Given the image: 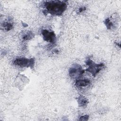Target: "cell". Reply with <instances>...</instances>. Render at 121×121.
I'll return each instance as SVG.
<instances>
[{
	"label": "cell",
	"instance_id": "obj_1",
	"mask_svg": "<svg viewBox=\"0 0 121 121\" xmlns=\"http://www.w3.org/2000/svg\"><path fill=\"white\" fill-rule=\"evenodd\" d=\"M44 11L52 16H60L66 10L67 3L64 1L51 0L46 1L43 5Z\"/></svg>",
	"mask_w": 121,
	"mask_h": 121
},
{
	"label": "cell",
	"instance_id": "obj_2",
	"mask_svg": "<svg viewBox=\"0 0 121 121\" xmlns=\"http://www.w3.org/2000/svg\"><path fill=\"white\" fill-rule=\"evenodd\" d=\"M85 63L88 68L86 69L87 72L90 73L93 77H95L96 75L103 69L105 66L103 63L99 64L95 63L90 58H87L85 61Z\"/></svg>",
	"mask_w": 121,
	"mask_h": 121
},
{
	"label": "cell",
	"instance_id": "obj_3",
	"mask_svg": "<svg viewBox=\"0 0 121 121\" xmlns=\"http://www.w3.org/2000/svg\"><path fill=\"white\" fill-rule=\"evenodd\" d=\"M13 64L21 67H30L33 68L35 64V59H27L26 58H17L14 60Z\"/></svg>",
	"mask_w": 121,
	"mask_h": 121
},
{
	"label": "cell",
	"instance_id": "obj_4",
	"mask_svg": "<svg viewBox=\"0 0 121 121\" xmlns=\"http://www.w3.org/2000/svg\"><path fill=\"white\" fill-rule=\"evenodd\" d=\"M82 67L78 64H73L69 70V76L74 78H77L80 77L84 73Z\"/></svg>",
	"mask_w": 121,
	"mask_h": 121
},
{
	"label": "cell",
	"instance_id": "obj_5",
	"mask_svg": "<svg viewBox=\"0 0 121 121\" xmlns=\"http://www.w3.org/2000/svg\"><path fill=\"white\" fill-rule=\"evenodd\" d=\"M42 34L44 41L52 43H55L56 37L54 32L47 29H43L42 31Z\"/></svg>",
	"mask_w": 121,
	"mask_h": 121
},
{
	"label": "cell",
	"instance_id": "obj_6",
	"mask_svg": "<svg viewBox=\"0 0 121 121\" xmlns=\"http://www.w3.org/2000/svg\"><path fill=\"white\" fill-rule=\"evenodd\" d=\"M104 23L109 30H116L118 26V23L115 17L111 18H107L105 19Z\"/></svg>",
	"mask_w": 121,
	"mask_h": 121
},
{
	"label": "cell",
	"instance_id": "obj_7",
	"mask_svg": "<svg viewBox=\"0 0 121 121\" xmlns=\"http://www.w3.org/2000/svg\"><path fill=\"white\" fill-rule=\"evenodd\" d=\"M90 84V80L87 78H85L77 80L75 83V86L78 88H82L88 86Z\"/></svg>",
	"mask_w": 121,
	"mask_h": 121
},
{
	"label": "cell",
	"instance_id": "obj_8",
	"mask_svg": "<svg viewBox=\"0 0 121 121\" xmlns=\"http://www.w3.org/2000/svg\"><path fill=\"white\" fill-rule=\"evenodd\" d=\"M77 101L78 104V105L79 107H84L86 106L88 103V99L83 95H80L78 98H77Z\"/></svg>",
	"mask_w": 121,
	"mask_h": 121
},
{
	"label": "cell",
	"instance_id": "obj_9",
	"mask_svg": "<svg viewBox=\"0 0 121 121\" xmlns=\"http://www.w3.org/2000/svg\"><path fill=\"white\" fill-rule=\"evenodd\" d=\"M2 26L3 27L4 29L6 31H9L12 29L13 27V23L10 20H7L4 21L2 24Z\"/></svg>",
	"mask_w": 121,
	"mask_h": 121
},
{
	"label": "cell",
	"instance_id": "obj_10",
	"mask_svg": "<svg viewBox=\"0 0 121 121\" xmlns=\"http://www.w3.org/2000/svg\"><path fill=\"white\" fill-rule=\"evenodd\" d=\"M35 36V35L31 31H29L26 32L25 34H24L22 37V38L25 40H30L32 39Z\"/></svg>",
	"mask_w": 121,
	"mask_h": 121
},
{
	"label": "cell",
	"instance_id": "obj_11",
	"mask_svg": "<svg viewBox=\"0 0 121 121\" xmlns=\"http://www.w3.org/2000/svg\"><path fill=\"white\" fill-rule=\"evenodd\" d=\"M89 119V116L88 115H84L80 117L79 120L80 121H87Z\"/></svg>",
	"mask_w": 121,
	"mask_h": 121
},
{
	"label": "cell",
	"instance_id": "obj_12",
	"mask_svg": "<svg viewBox=\"0 0 121 121\" xmlns=\"http://www.w3.org/2000/svg\"><path fill=\"white\" fill-rule=\"evenodd\" d=\"M86 9V8L85 7H84H84H81L79 8L78 10V14H79V13H80L85 11Z\"/></svg>",
	"mask_w": 121,
	"mask_h": 121
},
{
	"label": "cell",
	"instance_id": "obj_13",
	"mask_svg": "<svg viewBox=\"0 0 121 121\" xmlns=\"http://www.w3.org/2000/svg\"><path fill=\"white\" fill-rule=\"evenodd\" d=\"M22 25H23V26L24 27H26V26H27V24H25V23H22Z\"/></svg>",
	"mask_w": 121,
	"mask_h": 121
}]
</instances>
